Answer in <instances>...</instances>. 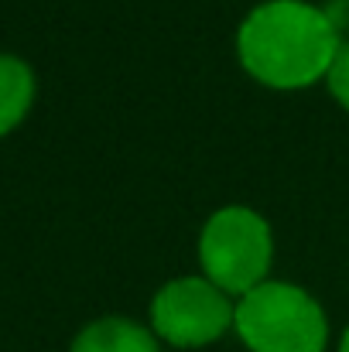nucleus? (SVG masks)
I'll use <instances>...</instances> for the list:
<instances>
[{"instance_id": "nucleus-1", "label": "nucleus", "mask_w": 349, "mask_h": 352, "mask_svg": "<svg viewBox=\"0 0 349 352\" xmlns=\"http://www.w3.org/2000/svg\"><path fill=\"white\" fill-rule=\"evenodd\" d=\"M236 48L253 79L277 89H298L332 69L339 28L332 14L305 0H267L240 24Z\"/></svg>"}, {"instance_id": "nucleus-2", "label": "nucleus", "mask_w": 349, "mask_h": 352, "mask_svg": "<svg viewBox=\"0 0 349 352\" xmlns=\"http://www.w3.org/2000/svg\"><path fill=\"white\" fill-rule=\"evenodd\" d=\"M236 332L250 352H322L329 322L302 287L264 280L236 305Z\"/></svg>"}, {"instance_id": "nucleus-3", "label": "nucleus", "mask_w": 349, "mask_h": 352, "mask_svg": "<svg viewBox=\"0 0 349 352\" xmlns=\"http://www.w3.org/2000/svg\"><path fill=\"white\" fill-rule=\"evenodd\" d=\"M271 253H274L271 226L243 206L220 209L206 223L199 239L206 277L220 291H233V294H250L253 287L264 284Z\"/></svg>"}, {"instance_id": "nucleus-4", "label": "nucleus", "mask_w": 349, "mask_h": 352, "mask_svg": "<svg viewBox=\"0 0 349 352\" xmlns=\"http://www.w3.org/2000/svg\"><path fill=\"white\" fill-rule=\"evenodd\" d=\"M151 322L165 342L178 349H195L226 336V329L236 325V308L213 280L178 277L154 294Z\"/></svg>"}, {"instance_id": "nucleus-5", "label": "nucleus", "mask_w": 349, "mask_h": 352, "mask_svg": "<svg viewBox=\"0 0 349 352\" xmlns=\"http://www.w3.org/2000/svg\"><path fill=\"white\" fill-rule=\"evenodd\" d=\"M69 352H158L154 336L127 318H100L86 325Z\"/></svg>"}, {"instance_id": "nucleus-6", "label": "nucleus", "mask_w": 349, "mask_h": 352, "mask_svg": "<svg viewBox=\"0 0 349 352\" xmlns=\"http://www.w3.org/2000/svg\"><path fill=\"white\" fill-rule=\"evenodd\" d=\"M31 96H34L31 69L14 55H0V133H7L28 113Z\"/></svg>"}, {"instance_id": "nucleus-7", "label": "nucleus", "mask_w": 349, "mask_h": 352, "mask_svg": "<svg viewBox=\"0 0 349 352\" xmlns=\"http://www.w3.org/2000/svg\"><path fill=\"white\" fill-rule=\"evenodd\" d=\"M329 89L336 93V100L349 110V41L339 45L336 58H332V69H329Z\"/></svg>"}, {"instance_id": "nucleus-8", "label": "nucleus", "mask_w": 349, "mask_h": 352, "mask_svg": "<svg viewBox=\"0 0 349 352\" xmlns=\"http://www.w3.org/2000/svg\"><path fill=\"white\" fill-rule=\"evenodd\" d=\"M339 352H349V329H346V336H343V346H339Z\"/></svg>"}]
</instances>
